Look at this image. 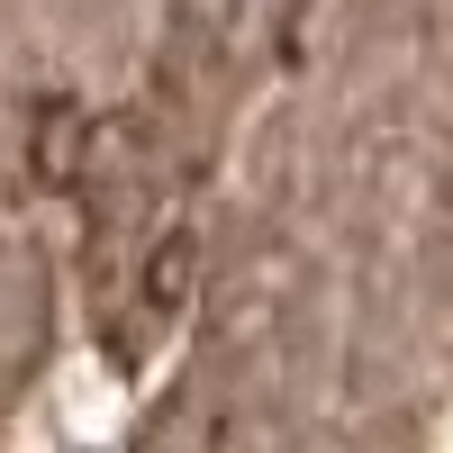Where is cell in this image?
I'll use <instances>...</instances> for the list:
<instances>
[{
    "instance_id": "6da1fadb",
    "label": "cell",
    "mask_w": 453,
    "mask_h": 453,
    "mask_svg": "<svg viewBox=\"0 0 453 453\" xmlns=\"http://www.w3.org/2000/svg\"><path fill=\"white\" fill-rule=\"evenodd\" d=\"M181 290H191V245H181V236H173V245L155 254V299H164V309H173V299H181Z\"/></svg>"
}]
</instances>
